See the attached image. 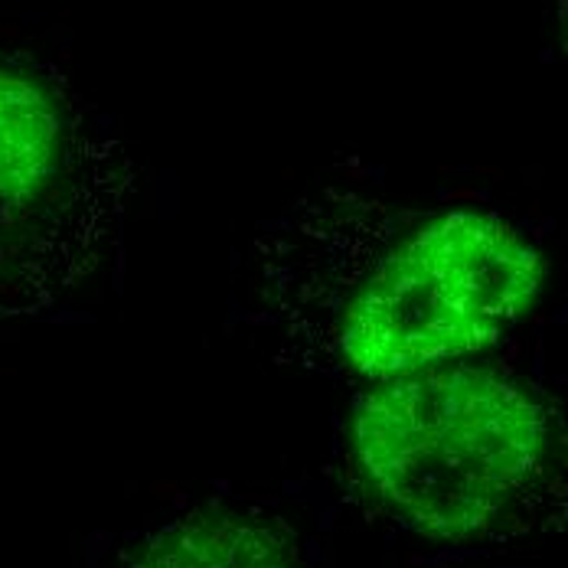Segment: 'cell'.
Segmentation results:
<instances>
[{
    "label": "cell",
    "mask_w": 568,
    "mask_h": 568,
    "mask_svg": "<svg viewBox=\"0 0 568 568\" xmlns=\"http://www.w3.org/2000/svg\"><path fill=\"white\" fill-rule=\"evenodd\" d=\"M542 284L539 242L497 210L331 186L252 232L242 317L284 363L373 386L500 343Z\"/></svg>",
    "instance_id": "1"
},
{
    "label": "cell",
    "mask_w": 568,
    "mask_h": 568,
    "mask_svg": "<svg viewBox=\"0 0 568 568\" xmlns=\"http://www.w3.org/2000/svg\"><path fill=\"white\" fill-rule=\"evenodd\" d=\"M124 568H301L275 523L229 507H200L158 529Z\"/></svg>",
    "instance_id": "4"
},
{
    "label": "cell",
    "mask_w": 568,
    "mask_h": 568,
    "mask_svg": "<svg viewBox=\"0 0 568 568\" xmlns=\"http://www.w3.org/2000/svg\"><path fill=\"white\" fill-rule=\"evenodd\" d=\"M346 455L359 490L398 526L435 542H490L542 510L556 412L504 366L435 363L356 398Z\"/></svg>",
    "instance_id": "2"
},
{
    "label": "cell",
    "mask_w": 568,
    "mask_h": 568,
    "mask_svg": "<svg viewBox=\"0 0 568 568\" xmlns=\"http://www.w3.org/2000/svg\"><path fill=\"white\" fill-rule=\"evenodd\" d=\"M131 193L109 128L53 69L0 53V324L92 282L121 245Z\"/></svg>",
    "instance_id": "3"
}]
</instances>
